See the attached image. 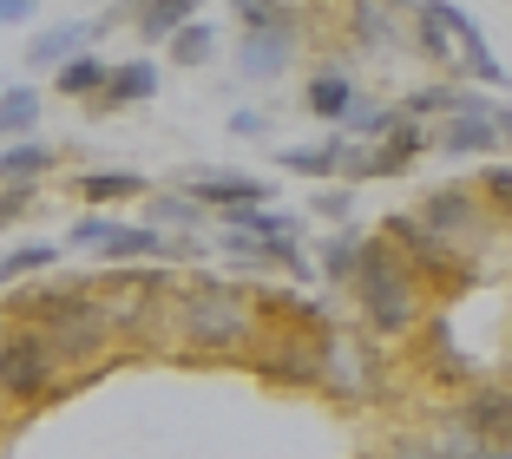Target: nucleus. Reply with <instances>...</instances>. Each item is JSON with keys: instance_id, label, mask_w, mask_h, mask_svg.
Returning <instances> with one entry per match:
<instances>
[{"instance_id": "f257e3e1", "label": "nucleus", "mask_w": 512, "mask_h": 459, "mask_svg": "<svg viewBox=\"0 0 512 459\" xmlns=\"http://www.w3.org/2000/svg\"><path fill=\"white\" fill-rule=\"evenodd\" d=\"M171 328H178L184 361H250V348L263 341V309L250 282L191 276L171 296Z\"/></svg>"}, {"instance_id": "f03ea898", "label": "nucleus", "mask_w": 512, "mask_h": 459, "mask_svg": "<svg viewBox=\"0 0 512 459\" xmlns=\"http://www.w3.org/2000/svg\"><path fill=\"white\" fill-rule=\"evenodd\" d=\"M421 289L427 282L414 276V263H407L388 237H368L362 269H355V282H348V296H355V309H362L368 335H381V341L414 335V328H421Z\"/></svg>"}, {"instance_id": "7ed1b4c3", "label": "nucleus", "mask_w": 512, "mask_h": 459, "mask_svg": "<svg viewBox=\"0 0 512 459\" xmlns=\"http://www.w3.org/2000/svg\"><path fill=\"white\" fill-rule=\"evenodd\" d=\"M66 250H86V256H106V263H184V256H204L197 237H165L151 223H119V217H73L66 230Z\"/></svg>"}, {"instance_id": "20e7f679", "label": "nucleus", "mask_w": 512, "mask_h": 459, "mask_svg": "<svg viewBox=\"0 0 512 459\" xmlns=\"http://www.w3.org/2000/svg\"><path fill=\"white\" fill-rule=\"evenodd\" d=\"M381 335L368 328H322V394L335 407H368V400H388V381H381Z\"/></svg>"}, {"instance_id": "39448f33", "label": "nucleus", "mask_w": 512, "mask_h": 459, "mask_svg": "<svg viewBox=\"0 0 512 459\" xmlns=\"http://www.w3.org/2000/svg\"><path fill=\"white\" fill-rule=\"evenodd\" d=\"M381 237H388L394 250H401L407 263H414V276H421L427 289H467V282L480 276V263H473L467 250H453V243L440 237V230H427V223L414 217V210H394V217L381 223Z\"/></svg>"}, {"instance_id": "423d86ee", "label": "nucleus", "mask_w": 512, "mask_h": 459, "mask_svg": "<svg viewBox=\"0 0 512 459\" xmlns=\"http://www.w3.org/2000/svg\"><path fill=\"white\" fill-rule=\"evenodd\" d=\"M60 381H66V368L53 361L46 328L0 335V400H14V407H40V400L60 394Z\"/></svg>"}, {"instance_id": "0eeeda50", "label": "nucleus", "mask_w": 512, "mask_h": 459, "mask_svg": "<svg viewBox=\"0 0 512 459\" xmlns=\"http://www.w3.org/2000/svg\"><path fill=\"white\" fill-rule=\"evenodd\" d=\"M414 217L427 223V230H440V237L453 243V250H467L473 263H480V243L493 237V204L480 197V184H434V191L414 204Z\"/></svg>"}, {"instance_id": "6e6552de", "label": "nucleus", "mask_w": 512, "mask_h": 459, "mask_svg": "<svg viewBox=\"0 0 512 459\" xmlns=\"http://www.w3.org/2000/svg\"><path fill=\"white\" fill-rule=\"evenodd\" d=\"M250 374L263 387H309L322 394V328H276L250 348Z\"/></svg>"}, {"instance_id": "1a4fd4ad", "label": "nucleus", "mask_w": 512, "mask_h": 459, "mask_svg": "<svg viewBox=\"0 0 512 459\" xmlns=\"http://www.w3.org/2000/svg\"><path fill=\"white\" fill-rule=\"evenodd\" d=\"M112 315L99 309V289H92V302H79V309H66L60 322H46V341H53V361H60L66 374L79 368H99V361L112 355Z\"/></svg>"}, {"instance_id": "9d476101", "label": "nucleus", "mask_w": 512, "mask_h": 459, "mask_svg": "<svg viewBox=\"0 0 512 459\" xmlns=\"http://www.w3.org/2000/svg\"><path fill=\"white\" fill-rule=\"evenodd\" d=\"M401 112L407 119H473V112H480V119H493L499 105L486 99V86H473V79H427V86H414L401 99Z\"/></svg>"}, {"instance_id": "9b49d317", "label": "nucleus", "mask_w": 512, "mask_h": 459, "mask_svg": "<svg viewBox=\"0 0 512 459\" xmlns=\"http://www.w3.org/2000/svg\"><path fill=\"white\" fill-rule=\"evenodd\" d=\"M434 14L453 27V40H460V60H467V79H473V86H486V92L506 86L512 73L499 66V53H493V40L480 33V20H473L467 7H460V0H434Z\"/></svg>"}, {"instance_id": "f8f14e48", "label": "nucleus", "mask_w": 512, "mask_h": 459, "mask_svg": "<svg viewBox=\"0 0 512 459\" xmlns=\"http://www.w3.org/2000/svg\"><path fill=\"white\" fill-rule=\"evenodd\" d=\"M348 40H355V53H368V60H394L407 46L401 7H394V0H348Z\"/></svg>"}, {"instance_id": "ddd939ff", "label": "nucleus", "mask_w": 512, "mask_h": 459, "mask_svg": "<svg viewBox=\"0 0 512 459\" xmlns=\"http://www.w3.org/2000/svg\"><path fill=\"white\" fill-rule=\"evenodd\" d=\"M99 33H112L106 20H60V27H40L27 40V73H60L66 60L92 53V40H99Z\"/></svg>"}, {"instance_id": "4468645a", "label": "nucleus", "mask_w": 512, "mask_h": 459, "mask_svg": "<svg viewBox=\"0 0 512 459\" xmlns=\"http://www.w3.org/2000/svg\"><path fill=\"white\" fill-rule=\"evenodd\" d=\"M460 427H473L486 446H506L512 453V381H493V387H473L460 407H453Z\"/></svg>"}, {"instance_id": "2eb2a0df", "label": "nucleus", "mask_w": 512, "mask_h": 459, "mask_svg": "<svg viewBox=\"0 0 512 459\" xmlns=\"http://www.w3.org/2000/svg\"><path fill=\"white\" fill-rule=\"evenodd\" d=\"M184 191H191L197 204H211L217 217H224V210L270 204V184L250 178V171H184Z\"/></svg>"}, {"instance_id": "dca6fc26", "label": "nucleus", "mask_w": 512, "mask_h": 459, "mask_svg": "<svg viewBox=\"0 0 512 459\" xmlns=\"http://www.w3.org/2000/svg\"><path fill=\"white\" fill-rule=\"evenodd\" d=\"M92 289H99V276H60V282H40V289H20L14 296V315L33 328L60 322L66 309H79V302H92Z\"/></svg>"}, {"instance_id": "f3484780", "label": "nucleus", "mask_w": 512, "mask_h": 459, "mask_svg": "<svg viewBox=\"0 0 512 459\" xmlns=\"http://www.w3.org/2000/svg\"><path fill=\"white\" fill-rule=\"evenodd\" d=\"M355 99H362V86H355V73H348L342 60H322L316 73H309V86H302V105H309L322 125H342L348 112H355Z\"/></svg>"}, {"instance_id": "a211bd4d", "label": "nucleus", "mask_w": 512, "mask_h": 459, "mask_svg": "<svg viewBox=\"0 0 512 459\" xmlns=\"http://www.w3.org/2000/svg\"><path fill=\"white\" fill-rule=\"evenodd\" d=\"M158 66L151 60H125V66H112V79H106V92L99 99H86V112L92 119H112V112H125V105H151L158 99Z\"/></svg>"}, {"instance_id": "6ab92c4d", "label": "nucleus", "mask_w": 512, "mask_h": 459, "mask_svg": "<svg viewBox=\"0 0 512 459\" xmlns=\"http://www.w3.org/2000/svg\"><path fill=\"white\" fill-rule=\"evenodd\" d=\"M506 145V132H499V119H440L434 125V151L440 158H493V151Z\"/></svg>"}, {"instance_id": "aec40b11", "label": "nucleus", "mask_w": 512, "mask_h": 459, "mask_svg": "<svg viewBox=\"0 0 512 459\" xmlns=\"http://www.w3.org/2000/svg\"><path fill=\"white\" fill-rule=\"evenodd\" d=\"M217 230H243V237H263V243H283V250H302V217L296 210H276V204H250V210H224Z\"/></svg>"}, {"instance_id": "412c9836", "label": "nucleus", "mask_w": 512, "mask_h": 459, "mask_svg": "<svg viewBox=\"0 0 512 459\" xmlns=\"http://www.w3.org/2000/svg\"><path fill=\"white\" fill-rule=\"evenodd\" d=\"M145 223L165 230V237H191V230H211V204H197L191 191H151L145 197Z\"/></svg>"}, {"instance_id": "4be33fe9", "label": "nucleus", "mask_w": 512, "mask_h": 459, "mask_svg": "<svg viewBox=\"0 0 512 459\" xmlns=\"http://www.w3.org/2000/svg\"><path fill=\"white\" fill-rule=\"evenodd\" d=\"M362 250H368V230H355V223H335L329 237H322L316 250V269L329 289H348L355 282V269H362Z\"/></svg>"}, {"instance_id": "5701e85b", "label": "nucleus", "mask_w": 512, "mask_h": 459, "mask_svg": "<svg viewBox=\"0 0 512 459\" xmlns=\"http://www.w3.org/2000/svg\"><path fill=\"white\" fill-rule=\"evenodd\" d=\"M73 191L86 197V204H145V197H151V178H145V171H125V164H106V171L73 178Z\"/></svg>"}, {"instance_id": "b1692460", "label": "nucleus", "mask_w": 512, "mask_h": 459, "mask_svg": "<svg viewBox=\"0 0 512 459\" xmlns=\"http://www.w3.org/2000/svg\"><path fill=\"white\" fill-rule=\"evenodd\" d=\"M342 132H329L322 145H276V164L296 171V178H342Z\"/></svg>"}, {"instance_id": "393cba45", "label": "nucleus", "mask_w": 512, "mask_h": 459, "mask_svg": "<svg viewBox=\"0 0 512 459\" xmlns=\"http://www.w3.org/2000/svg\"><path fill=\"white\" fill-rule=\"evenodd\" d=\"M204 14V0H145V14H138V40L145 46H171V33L191 27Z\"/></svg>"}, {"instance_id": "a878e982", "label": "nucleus", "mask_w": 512, "mask_h": 459, "mask_svg": "<svg viewBox=\"0 0 512 459\" xmlns=\"http://www.w3.org/2000/svg\"><path fill=\"white\" fill-rule=\"evenodd\" d=\"M53 164H60L53 145H40V138H14V145H0V184H33V178H46Z\"/></svg>"}, {"instance_id": "bb28decb", "label": "nucleus", "mask_w": 512, "mask_h": 459, "mask_svg": "<svg viewBox=\"0 0 512 459\" xmlns=\"http://www.w3.org/2000/svg\"><path fill=\"white\" fill-rule=\"evenodd\" d=\"M40 125V86H0V145H14V138H33Z\"/></svg>"}, {"instance_id": "cd10ccee", "label": "nucleus", "mask_w": 512, "mask_h": 459, "mask_svg": "<svg viewBox=\"0 0 512 459\" xmlns=\"http://www.w3.org/2000/svg\"><path fill=\"white\" fill-rule=\"evenodd\" d=\"M106 79H112V66L99 60V53H79V60H66L60 73H53V92H60V99H99V92H106Z\"/></svg>"}, {"instance_id": "c85d7f7f", "label": "nucleus", "mask_w": 512, "mask_h": 459, "mask_svg": "<svg viewBox=\"0 0 512 459\" xmlns=\"http://www.w3.org/2000/svg\"><path fill=\"white\" fill-rule=\"evenodd\" d=\"M421 355L434 374H447V381H473V361L453 355V322L447 315H434V322H421Z\"/></svg>"}, {"instance_id": "c756f323", "label": "nucleus", "mask_w": 512, "mask_h": 459, "mask_svg": "<svg viewBox=\"0 0 512 459\" xmlns=\"http://www.w3.org/2000/svg\"><path fill=\"white\" fill-rule=\"evenodd\" d=\"M165 53H171V66H178V73H197V66L217 60V27H211V20H191V27L171 33Z\"/></svg>"}, {"instance_id": "7c9ffc66", "label": "nucleus", "mask_w": 512, "mask_h": 459, "mask_svg": "<svg viewBox=\"0 0 512 459\" xmlns=\"http://www.w3.org/2000/svg\"><path fill=\"white\" fill-rule=\"evenodd\" d=\"M394 125H401V105H381V99H355V112L342 119V132L355 138V145H375V138H388Z\"/></svg>"}, {"instance_id": "2f4dec72", "label": "nucleus", "mask_w": 512, "mask_h": 459, "mask_svg": "<svg viewBox=\"0 0 512 459\" xmlns=\"http://www.w3.org/2000/svg\"><path fill=\"white\" fill-rule=\"evenodd\" d=\"M53 263H60V243H14V250H0V289L20 276H40Z\"/></svg>"}, {"instance_id": "473e14b6", "label": "nucleus", "mask_w": 512, "mask_h": 459, "mask_svg": "<svg viewBox=\"0 0 512 459\" xmlns=\"http://www.w3.org/2000/svg\"><path fill=\"white\" fill-rule=\"evenodd\" d=\"M473 184H480V197L493 204V217L512 223V164H480V178H473Z\"/></svg>"}, {"instance_id": "72a5a7b5", "label": "nucleus", "mask_w": 512, "mask_h": 459, "mask_svg": "<svg viewBox=\"0 0 512 459\" xmlns=\"http://www.w3.org/2000/svg\"><path fill=\"white\" fill-rule=\"evenodd\" d=\"M309 217H322V223H348V217H355V184H322V191L309 197Z\"/></svg>"}, {"instance_id": "f704fd0d", "label": "nucleus", "mask_w": 512, "mask_h": 459, "mask_svg": "<svg viewBox=\"0 0 512 459\" xmlns=\"http://www.w3.org/2000/svg\"><path fill=\"white\" fill-rule=\"evenodd\" d=\"M33 197H40V184H0V230H14Z\"/></svg>"}, {"instance_id": "c9c22d12", "label": "nucleus", "mask_w": 512, "mask_h": 459, "mask_svg": "<svg viewBox=\"0 0 512 459\" xmlns=\"http://www.w3.org/2000/svg\"><path fill=\"white\" fill-rule=\"evenodd\" d=\"M381 459H440L434 440H421V433H401V440H388V453Z\"/></svg>"}, {"instance_id": "e433bc0d", "label": "nucleus", "mask_w": 512, "mask_h": 459, "mask_svg": "<svg viewBox=\"0 0 512 459\" xmlns=\"http://www.w3.org/2000/svg\"><path fill=\"white\" fill-rule=\"evenodd\" d=\"M230 132L237 138H270V119H263V112H230Z\"/></svg>"}, {"instance_id": "4c0bfd02", "label": "nucleus", "mask_w": 512, "mask_h": 459, "mask_svg": "<svg viewBox=\"0 0 512 459\" xmlns=\"http://www.w3.org/2000/svg\"><path fill=\"white\" fill-rule=\"evenodd\" d=\"M40 14V0H0V27H27Z\"/></svg>"}, {"instance_id": "58836bf2", "label": "nucleus", "mask_w": 512, "mask_h": 459, "mask_svg": "<svg viewBox=\"0 0 512 459\" xmlns=\"http://www.w3.org/2000/svg\"><path fill=\"white\" fill-rule=\"evenodd\" d=\"M493 119H499V132H506V145H512V105H499Z\"/></svg>"}, {"instance_id": "ea45409f", "label": "nucleus", "mask_w": 512, "mask_h": 459, "mask_svg": "<svg viewBox=\"0 0 512 459\" xmlns=\"http://www.w3.org/2000/svg\"><path fill=\"white\" fill-rule=\"evenodd\" d=\"M250 7H256V0H230V14H237V20H243V14H250Z\"/></svg>"}, {"instance_id": "a19ab883", "label": "nucleus", "mask_w": 512, "mask_h": 459, "mask_svg": "<svg viewBox=\"0 0 512 459\" xmlns=\"http://www.w3.org/2000/svg\"><path fill=\"white\" fill-rule=\"evenodd\" d=\"M394 7H401V14H414V7H421V0H394Z\"/></svg>"}, {"instance_id": "79ce46f5", "label": "nucleus", "mask_w": 512, "mask_h": 459, "mask_svg": "<svg viewBox=\"0 0 512 459\" xmlns=\"http://www.w3.org/2000/svg\"><path fill=\"white\" fill-rule=\"evenodd\" d=\"M0 328H7V309H0Z\"/></svg>"}]
</instances>
